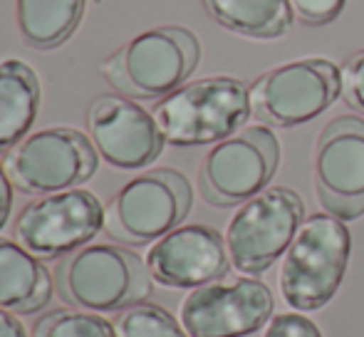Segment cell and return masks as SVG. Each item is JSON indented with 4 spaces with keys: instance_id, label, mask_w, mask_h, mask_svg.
I'll use <instances>...</instances> for the list:
<instances>
[{
    "instance_id": "obj_8",
    "label": "cell",
    "mask_w": 364,
    "mask_h": 337,
    "mask_svg": "<svg viewBox=\"0 0 364 337\" xmlns=\"http://www.w3.org/2000/svg\"><path fill=\"white\" fill-rule=\"evenodd\" d=\"M97 149L87 134L70 127H50L23 141L5 154V171L23 193H58L77 188L97 171Z\"/></svg>"
},
{
    "instance_id": "obj_11",
    "label": "cell",
    "mask_w": 364,
    "mask_h": 337,
    "mask_svg": "<svg viewBox=\"0 0 364 337\" xmlns=\"http://www.w3.org/2000/svg\"><path fill=\"white\" fill-rule=\"evenodd\" d=\"M275 298L255 278L213 280L181 303V325L191 337H248L270 323Z\"/></svg>"
},
{
    "instance_id": "obj_2",
    "label": "cell",
    "mask_w": 364,
    "mask_h": 337,
    "mask_svg": "<svg viewBox=\"0 0 364 337\" xmlns=\"http://www.w3.org/2000/svg\"><path fill=\"white\" fill-rule=\"evenodd\" d=\"M201 60L198 38L186 28L166 25L132 38L105 60L102 75L129 100H164L178 90Z\"/></svg>"
},
{
    "instance_id": "obj_14",
    "label": "cell",
    "mask_w": 364,
    "mask_h": 337,
    "mask_svg": "<svg viewBox=\"0 0 364 337\" xmlns=\"http://www.w3.org/2000/svg\"><path fill=\"white\" fill-rule=\"evenodd\" d=\"M146 268L159 285L193 290L223 278L230 258L225 238L216 228L188 223L154 241L146 253Z\"/></svg>"
},
{
    "instance_id": "obj_5",
    "label": "cell",
    "mask_w": 364,
    "mask_h": 337,
    "mask_svg": "<svg viewBox=\"0 0 364 337\" xmlns=\"http://www.w3.org/2000/svg\"><path fill=\"white\" fill-rule=\"evenodd\" d=\"M193 191L176 168H151L127 181L105 213V231L127 246L159 241L188 216Z\"/></svg>"
},
{
    "instance_id": "obj_7",
    "label": "cell",
    "mask_w": 364,
    "mask_h": 337,
    "mask_svg": "<svg viewBox=\"0 0 364 337\" xmlns=\"http://www.w3.org/2000/svg\"><path fill=\"white\" fill-rule=\"evenodd\" d=\"M340 95V68L325 58H305L255 77L250 85V109L263 124L290 129L320 117Z\"/></svg>"
},
{
    "instance_id": "obj_13",
    "label": "cell",
    "mask_w": 364,
    "mask_h": 337,
    "mask_svg": "<svg viewBox=\"0 0 364 337\" xmlns=\"http://www.w3.org/2000/svg\"><path fill=\"white\" fill-rule=\"evenodd\" d=\"M97 154L117 168H144L161 154L164 134L154 114L124 95H102L87 109Z\"/></svg>"
},
{
    "instance_id": "obj_25",
    "label": "cell",
    "mask_w": 364,
    "mask_h": 337,
    "mask_svg": "<svg viewBox=\"0 0 364 337\" xmlns=\"http://www.w3.org/2000/svg\"><path fill=\"white\" fill-rule=\"evenodd\" d=\"M0 337H28L23 323L5 308H0Z\"/></svg>"
},
{
    "instance_id": "obj_1",
    "label": "cell",
    "mask_w": 364,
    "mask_h": 337,
    "mask_svg": "<svg viewBox=\"0 0 364 337\" xmlns=\"http://www.w3.org/2000/svg\"><path fill=\"white\" fill-rule=\"evenodd\" d=\"M164 139L173 146L218 144L238 134L250 109V87L238 77L216 75L181 85L154 107Z\"/></svg>"
},
{
    "instance_id": "obj_22",
    "label": "cell",
    "mask_w": 364,
    "mask_h": 337,
    "mask_svg": "<svg viewBox=\"0 0 364 337\" xmlns=\"http://www.w3.org/2000/svg\"><path fill=\"white\" fill-rule=\"evenodd\" d=\"M290 5L305 25H330L342 15L347 0H290Z\"/></svg>"
},
{
    "instance_id": "obj_16",
    "label": "cell",
    "mask_w": 364,
    "mask_h": 337,
    "mask_svg": "<svg viewBox=\"0 0 364 337\" xmlns=\"http://www.w3.org/2000/svg\"><path fill=\"white\" fill-rule=\"evenodd\" d=\"M40 112V80L23 60L0 63V154L30 134Z\"/></svg>"
},
{
    "instance_id": "obj_21",
    "label": "cell",
    "mask_w": 364,
    "mask_h": 337,
    "mask_svg": "<svg viewBox=\"0 0 364 337\" xmlns=\"http://www.w3.org/2000/svg\"><path fill=\"white\" fill-rule=\"evenodd\" d=\"M342 97L355 112L364 114V50L355 53L342 68Z\"/></svg>"
},
{
    "instance_id": "obj_3",
    "label": "cell",
    "mask_w": 364,
    "mask_h": 337,
    "mask_svg": "<svg viewBox=\"0 0 364 337\" xmlns=\"http://www.w3.org/2000/svg\"><path fill=\"white\" fill-rule=\"evenodd\" d=\"M352 236L332 213L305 218L280 268V293L297 313L320 310L335 298L347 273Z\"/></svg>"
},
{
    "instance_id": "obj_23",
    "label": "cell",
    "mask_w": 364,
    "mask_h": 337,
    "mask_svg": "<svg viewBox=\"0 0 364 337\" xmlns=\"http://www.w3.org/2000/svg\"><path fill=\"white\" fill-rule=\"evenodd\" d=\"M263 337H322L320 328L300 313H278L265 325Z\"/></svg>"
},
{
    "instance_id": "obj_4",
    "label": "cell",
    "mask_w": 364,
    "mask_h": 337,
    "mask_svg": "<svg viewBox=\"0 0 364 337\" xmlns=\"http://www.w3.org/2000/svg\"><path fill=\"white\" fill-rule=\"evenodd\" d=\"M55 283L65 303L90 313L132 308L151 293L146 260L109 243H92L65 255L55 270Z\"/></svg>"
},
{
    "instance_id": "obj_19",
    "label": "cell",
    "mask_w": 364,
    "mask_h": 337,
    "mask_svg": "<svg viewBox=\"0 0 364 337\" xmlns=\"http://www.w3.org/2000/svg\"><path fill=\"white\" fill-rule=\"evenodd\" d=\"M117 337H191L168 310L154 303H136L117 315Z\"/></svg>"
},
{
    "instance_id": "obj_15",
    "label": "cell",
    "mask_w": 364,
    "mask_h": 337,
    "mask_svg": "<svg viewBox=\"0 0 364 337\" xmlns=\"http://www.w3.org/2000/svg\"><path fill=\"white\" fill-rule=\"evenodd\" d=\"M53 298L50 270L18 241L0 238V308L35 313Z\"/></svg>"
},
{
    "instance_id": "obj_17",
    "label": "cell",
    "mask_w": 364,
    "mask_h": 337,
    "mask_svg": "<svg viewBox=\"0 0 364 337\" xmlns=\"http://www.w3.org/2000/svg\"><path fill=\"white\" fill-rule=\"evenodd\" d=\"M208 15L225 30L253 40H275L290 33V0H203Z\"/></svg>"
},
{
    "instance_id": "obj_6",
    "label": "cell",
    "mask_w": 364,
    "mask_h": 337,
    "mask_svg": "<svg viewBox=\"0 0 364 337\" xmlns=\"http://www.w3.org/2000/svg\"><path fill=\"white\" fill-rule=\"evenodd\" d=\"M305 223V203L300 193L288 186L260 191L240 203L225 228L228 258L238 273L260 275L290 248Z\"/></svg>"
},
{
    "instance_id": "obj_12",
    "label": "cell",
    "mask_w": 364,
    "mask_h": 337,
    "mask_svg": "<svg viewBox=\"0 0 364 337\" xmlns=\"http://www.w3.org/2000/svg\"><path fill=\"white\" fill-rule=\"evenodd\" d=\"M315 193L340 221L364 216V119L335 117L315 144Z\"/></svg>"
},
{
    "instance_id": "obj_20",
    "label": "cell",
    "mask_w": 364,
    "mask_h": 337,
    "mask_svg": "<svg viewBox=\"0 0 364 337\" xmlns=\"http://www.w3.org/2000/svg\"><path fill=\"white\" fill-rule=\"evenodd\" d=\"M33 337H117V328L97 313L55 310L35 323Z\"/></svg>"
},
{
    "instance_id": "obj_18",
    "label": "cell",
    "mask_w": 364,
    "mask_h": 337,
    "mask_svg": "<svg viewBox=\"0 0 364 337\" xmlns=\"http://www.w3.org/2000/svg\"><path fill=\"white\" fill-rule=\"evenodd\" d=\"M87 0H15V23L30 48L53 50L68 43L85 15Z\"/></svg>"
},
{
    "instance_id": "obj_9",
    "label": "cell",
    "mask_w": 364,
    "mask_h": 337,
    "mask_svg": "<svg viewBox=\"0 0 364 337\" xmlns=\"http://www.w3.org/2000/svg\"><path fill=\"white\" fill-rule=\"evenodd\" d=\"M280 164L278 137L268 127H248L218 141L201 161L198 188L211 206L225 208L265 191Z\"/></svg>"
},
{
    "instance_id": "obj_10",
    "label": "cell",
    "mask_w": 364,
    "mask_h": 337,
    "mask_svg": "<svg viewBox=\"0 0 364 337\" xmlns=\"http://www.w3.org/2000/svg\"><path fill=\"white\" fill-rule=\"evenodd\" d=\"M107 208L87 188L48 193L15 218V241L38 258H60L90 246L105 228Z\"/></svg>"
},
{
    "instance_id": "obj_24",
    "label": "cell",
    "mask_w": 364,
    "mask_h": 337,
    "mask_svg": "<svg viewBox=\"0 0 364 337\" xmlns=\"http://www.w3.org/2000/svg\"><path fill=\"white\" fill-rule=\"evenodd\" d=\"M10 211H13V181H10L5 166L0 164V231L8 223Z\"/></svg>"
}]
</instances>
